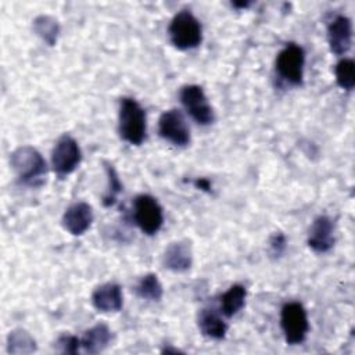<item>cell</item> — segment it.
Segmentation results:
<instances>
[{
	"label": "cell",
	"instance_id": "obj_7",
	"mask_svg": "<svg viewBox=\"0 0 355 355\" xmlns=\"http://www.w3.org/2000/svg\"><path fill=\"white\" fill-rule=\"evenodd\" d=\"M82 161V151L78 141L69 136L62 135L54 144L51 151V166L60 178L71 175Z\"/></svg>",
	"mask_w": 355,
	"mask_h": 355
},
{
	"label": "cell",
	"instance_id": "obj_26",
	"mask_svg": "<svg viewBox=\"0 0 355 355\" xmlns=\"http://www.w3.org/2000/svg\"><path fill=\"white\" fill-rule=\"evenodd\" d=\"M232 6L236 8H247L250 6V3L248 1H240V3L234 1V3H232Z\"/></svg>",
	"mask_w": 355,
	"mask_h": 355
},
{
	"label": "cell",
	"instance_id": "obj_8",
	"mask_svg": "<svg viewBox=\"0 0 355 355\" xmlns=\"http://www.w3.org/2000/svg\"><path fill=\"white\" fill-rule=\"evenodd\" d=\"M180 101L187 114L201 126H208L215 121L214 110L198 85H186L180 89Z\"/></svg>",
	"mask_w": 355,
	"mask_h": 355
},
{
	"label": "cell",
	"instance_id": "obj_11",
	"mask_svg": "<svg viewBox=\"0 0 355 355\" xmlns=\"http://www.w3.org/2000/svg\"><path fill=\"white\" fill-rule=\"evenodd\" d=\"M336 243L334 223L327 215H319L308 232V245L315 252L323 254L333 248Z\"/></svg>",
	"mask_w": 355,
	"mask_h": 355
},
{
	"label": "cell",
	"instance_id": "obj_10",
	"mask_svg": "<svg viewBox=\"0 0 355 355\" xmlns=\"http://www.w3.org/2000/svg\"><path fill=\"white\" fill-rule=\"evenodd\" d=\"M327 42L336 55L347 54L352 44V22L347 15H336L327 25Z\"/></svg>",
	"mask_w": 355,
	"mask_h": 355
},
{
	"label": "cell",
	"instance_id": "obj_13",
	"mask_svg": "<svg viewBox=\"0 0 355 355\" xmlns=\"http://www.w3.org/2000/svg\"><path fill=\"white\" fill-rule=\"evenodd\" d=\"M93 306L103 313L119 312L123 305L121 286L116 283H104L94 288L92 294Z\"/></svg>",
	"mask_w": 355,
	"mask_h": 355
},
{
	"label": "cell",
	"instance_id": "obj_12",
	"mask_svg": "<svg viewBox=\"0 0 355 355\" xmlns=\"http://www.w3.org/2000/svg\"><path fill=\"white\" fill-rule=\"evenodd\" d=\"M94 219L93 208L87 202L79 201L69 205L62 215V226L72 236H82Z\"/></svg>",
	"mask_w": 355,
	"mask_h": 355
},
{
	"label": "cell",
	"instance_id": "obj_3",
	"mask_svg": "<svg viewBox=\"0 0 355 355\" xmlns=\"http://www.w3.org/2000/svg\"><path fill=\"white\" fill-rule=\"evenodd\" d=\"M171 43L178 50L196 49L202 42V28L193 12L182 10L171 19L168 26Z\"/></svg>",
	"mask_w": 355,
	"mask_h": 355
},
{
	"label": "cell",
	"instance_id": "obj_27",
	"mask_svg": "<svg viewBox=\"0 0 355 355\" xmlns=\"http://www.w3.org/2000/svg\"><path fill=\"white\" fill-rule=\"evenodd\" d=\"M162 352H180V351L176 348H165V349H162Z\"/></svg>",
	"mask_w": 355,
	"mask_h": 355
},
{
	"label": "cell",
	"instance_id": "obj_20",
	"mask_svg": "<svg viewBox=\"0 0 355 355\" xmlns=\"http://www.w3.org/2000/svg\"><path fill=\"white\" fill-rule=\"evenodd\" d=\"M136 294L147 301H159L162 298L164 288L158 276L155 273L144 275L136 286Z\"/></svg>",
	"mask_w": 355,
	"mask_h": 355
},
{
	"label": "cell",
	"instance_id": "obj_18",
	"mask_svg": "<svg viewBox=\"0 0 355 355\" xmlns=\"http://www.w3.org/2000/svg\"><path fill=\"white\" fill-rule=\"evenodd\" d=\"M247 290L241 284H233L220 297V312L226 318L234 316L244 306Z\"/></svg>",
	"mask_w": 355,
	"mask_h": 355
},
{
	"label": "cell",
	"instance_id": "obj_2",
	"mask_svg": "<svg viewBox=\"0 0 355 355\" xmlns=\"http://www.w3.org/2000/svg\"><path fill=\"white\" fill-rule=\"evenodd\" d=\"M118 132L122 140L140 146L147 133V116L144 108L132 97H122L118 111Z\"/></svg>",
	"mask_w": 355,
	"mask_h": 355
},
{
	"label": "cell",
	"instance_id": "obj_1",
	"mask_svg": "<svg viewBox=\"0 0 355 355\" xmlns=\"http://www.w3.org/2000/svg\"><path fill=\"white\" fill-rule=\"evenodd\" d=\"M11 168L24 186L37 187L44 183L47 165L42 154L32 146H21L10 155Z\"/></svg>",
	"mask_w": 355,
	"mask_h": 355
},
{
	"label": "cell",
	"instance_id": "obj_6",
	"mask_svg": "<svg viewBox=\"0 0 355 355\" xmlns=\"http://www.w3.org/2000/svg\"><path fill=\"white\" fill-rule=\"evenodd\" d=\"M305 53L304 49L295 43L286 44L276 57L277 75L293 86H300L304 79Z\"/></svg>",
	"mask_w": 355,
	"mask_h": 355
},
{
	"label": "cell",
	"instance_id": "obj_9",
	"mask_svg": "<svg viewBox=\"0 0 355 355\" xmlns=\"http://www.w3.org/2000/svg\"><path fill=\"white\" fill-rule=\"evenodd\" d=\"M159 136L178 147H184L190 143V128L184 115L179 110H168L158 119Z\"/></svg>",
	"mask_w": 355,
	"mask_h": 355
},
{
	"label": "cell",
	"instance_id": "obj_16",
	"mask_svg": "<svg viewBox=\"0 0 355 355\" xmlns=\"http://www.w3.org/2000/svg\"><path fill=\"white\" fill-rule=\"evenodd\" d=\"M110 341H111V330L108 329L107 324L98 323L83 333L80 338V347L87 354H98L107 348Z\"/></svg>",
	"mask_w": 355,
	"mask_h": 355
},
{
	"label": "cell",
	"instance_id": "obj_4",
	"mask_svg": "<svg viewBox=\"0 0 355 355\" xmlns=\"http://www.w3.org/2000/svg\"><path fill=\"white\" fill-rule=\"evenodd\" d=\"M280 327L288 345L302 344L309 331L308 315L301 302L291 301L282 306Z\"/></svg>",
	"mask_w": 355,
	"mask_h": 355
},
{
	"label": "cell",
	"instance_id": "obj_22",
	"mask_svg": "<svg viewBox=\"0 0 355 355\" xmlns=\"http://www.w3.org/2000/svg\"><path fill=\"white\" fill-rule=\"evenodd\" d=\"M104 168H105V173H107L108 187H107V193L103 197V205L111 207L115 204L118 194L122 191V183L119 180L118 172L110 162H104Z\"/></svg>",
	"mask_w": 355,
	"mask_h": 355
},
{
	"label": "cell",
	"instance_id": "obj_19",
	"mask_svg": "<svg viewBox=\"0 0 355 355\" xmlns=\"http://www.w3.org/2000/svg\"><path fill=\"white\" fill-rule=\"evenodd\" d=\"M33 32L49 46L57 43L60 35V24L54 17L39 15L33 19Z\"/></svg>",
	"mask_w": 355,
	"mask_h": 355
},
{
	"label": "cell",
	"instance_id": "obj_14",
	"mask_svg": "<svg viewBox=\"0 0 355 355\" xmlns=\"http://www.w3.org/2000/svg\"><path fill=\"white\" fill-rule=\"evenodd\" d=\"M193 263L191 247L187 241L171 243L162 254V265L176 273H182L190 269Z\"/></svg>",
	"mask_w": 355,
	"mask_h": 355
},
{
	"label": "cell",
	"instance_id": "obj_15",
	"mask_svg": "<svg viewBox=\"0 0 355 355\" xmlns=\"http://www.w3.org/2000/svg\"><path fill=\"white\" fill-rule=\"evenodd\" d=\"M197 324L201 334L211 340H222L227 333L226 322L214 308L201 309L197 318Z\"/></svg>",
	"mask_w": 355,
	"mask_h": 355
},
{
	"label": "cell",
	"instance_id": "obj_23",
	"mask_svg": "<svg viewBox=\"0 0 355 355\" xmlns=\"http://www.w3.org/2000/svg\"><path fill=\"white\" fill-rule=\"evenodd\" d=\"M54 347L61 354L75 355V354H78V351L80 348V338H78L76 336H72V334H62L57 338Z\"/></svg>",
	"mask_w": 355,
	"mask_h": 355
},
{
	"label": "cell",
	"instance_id": "obj_21",
	"mask_svg": "<svg viewBox=\"0 0 355 355\" xmlns=\"http://www.w3.org/2000/svg\"><path fill=\"white\" fill-rule=\"evenodd\" d=\"M334 73H336L337 85L341 89H344L347 92L354 89V86H355V62L352 58L340 60L334 68Z\"/></svg>",
	"mask_w": 355,
	"mask_h": 355
},
{
	"label": "cell",
	"instance_id": "obj_25",
	"mask_svg": "<svg viewBox=\"0 0 355 355\" xmlns=\"http://www.w3.org/2000/svg\"><path fill=\"white\" fill-rule=\"evenodd\" d=\"M194 186H196L197 189L204 190V191H211V183H209V180L205 179V178L197 179V180L194 182Z\"/></svg>",
	"mask_w": 355,
	"mask_h": 355
},
{
	"label": "cell",
	"instance_id": "obj_17",
	"mask_svg": "<svg viewBox=\"0 0 355 355\" xmlns=\"http://www.w3.org/2000/svg\"><path fill=\"white\" fill-rule=\"evenodd\" d=\"M37 349L36 340L24 329H14L7 336V352L12 355L32 354Z\"/></svg>",
	"mask_w": 355,
	"mask_h": 355
},
{
	"label": "cell",
	"instance_id": "obj_5",
	"mask_svg": "<svg viewBox=\"0 0 355 355\" xmlns=\"http://www.w3.org/2000/svg\"><path fill=\"white\" fill-rule=\"evenodd\" d=\"M133 219L139 229L148 236L159 232L164 223V211L150 194H140L133 201Z\"/></svg>",
	"mask_w": 355,
	"mask_h": 355
},
{
	"label": "cell",
	"instance_id": "obj_24",
	"mask_svg": "<svg viewBox=\"0 0 355 355\" xmlns=\"http://www.w3.org/2000/svg\"><path fill=\"white\" fill-rule=\"evenodd\" d=\"M269 248L272 255L280 257L286 250V237L282 232H276L269 240Z\"/></svg>",
	"mask_w": 355,
	"mask_h": 355
}]
</instances>
